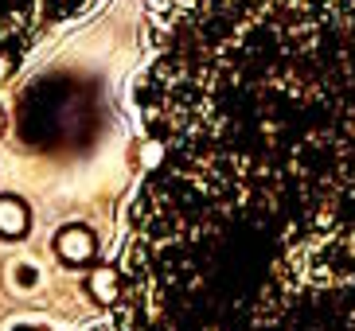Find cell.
<instances>
[{
    "mask_svg": "<svg viewBox=\"0 0 355 331\" xmlns=\"http://www.w3.org/2000/svg\"><path fill=\"white\" fill-rule=\"evenodd\" d=\"M90 292H94V301L114 304L117 292H121V273H117V269H98V273H90Z\"/></svg>",
    "mask_w": 355,
    "mask_h": 331,
    "instance_id": "3",
    "label": "cell"
},
{
    "mask_svg": "<svg viewBox=\"0 0 355 331\" xmlns=\"http://www.w3.org/2000/svg\"><path fill=\"white\" fill-rule=\"evenodd\" d=\"M0 129H4V114H0Z\"/></svg>",
    "mask_w": 355,
    "mask_h": 331,
    "instance_id": "5",
    "label": "cell"
},
{
    "mask_svg": "<svg viewBox=\"0 0 355 331\" xmlns=\"http://www.w3.org/2000/svg\"><path fill=\"white\" fill-rule=\"evenodd\" d=\"M12 71H16V59H12V55H4V51H0V82H4V78H8Z\"/></svg>",
    "mask_w": 355,
    "mask_h": 331,
    "instance_id": "4",
    "label": "cell"
},
{
    "mask_svg": "<svg viewBox=\"0 0 355 331\" xmlns=\"http://www.w3.org/2000/svg\"><path fill=\"white\" fill-rule=\"evenodd\" d=\"M55 253L67 261V265H86V261L98 253V238L94 230L86 226H67L55 234Z\"/></svg>",
    "mask_w": 355,
    "mask_h": 331,
    "instance_id": "1",
    "label": "cell"
},
{
    "mask_svg": "<svg viewBox=\"0 0 355 331\" xmlns=\"http://www.w3.org/2000/svg\"><path fill=\"white\" fill-rule=\"evenodd\" d=\"M28 226H32L28 203L16 195H0V234L4 238H20V234H28Z\"/></svg>",
    "mask_w": 355,
    "mask_h": 331,
    "instance_id": "2",
    "label": "cell"
}]
</instances>
